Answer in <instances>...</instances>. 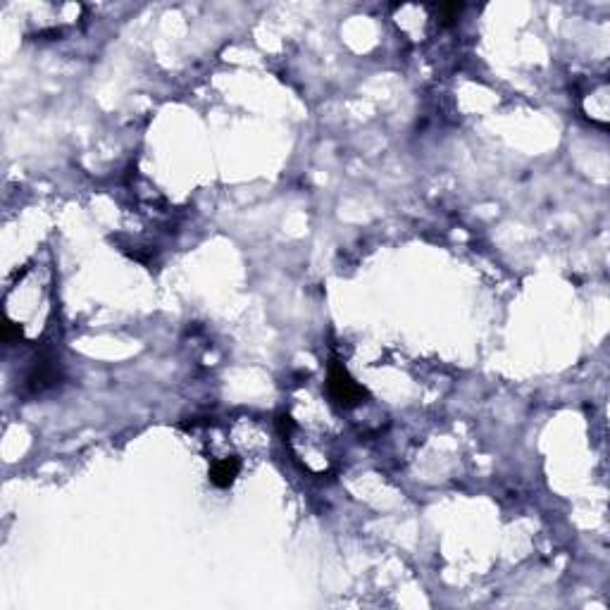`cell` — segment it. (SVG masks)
Instances as JSON below:
<instances>
[{"label":"cell","instance_id":"3","mask_svg":"<svg viewBox=\"0 0 610 610\" xmlns=\"http://www.w3.org/2000/svg\"><path fill=\"white\" fill-rule=\"evenodd\" d=\"M241 472V460L236 456H220L213 460V465H210V482L215 484V487L227 489L232 487L234 479L239 477Z\"/></svg>","mask_w":610,"mask_h":610},{"label":"cell","instance_id":"1","mask_svg":"<svg viewBox=\"0 0 610 610\" xmlns=\"http://www.w3.org/2000/svg\"><path fill=\"white\" fill-rule=\"evenodd\" d=\"M53 315V270L36 263L24 267L17 282L10 286L5 296V344L27 339L31 334V322H39L41 329L48 327Z\"/></svg>","mask_w":610,"mask_h":610},{"label":"cell","instance_id":"2","mask_svg":"<svg viewBox=\"0 0 610 610\" xmlns=\"http://www.w3.org/2000/svg\"><path fill=\"white\" fill-rule=\"evenodd\" d=\"M325 389L329 401L341 408H356L365 398V389L360 387L356 379L348 375V370L339 363V360H332V365H329Z\"/></svg>","mask_w":610,"mask_h":610}]
</instances>
